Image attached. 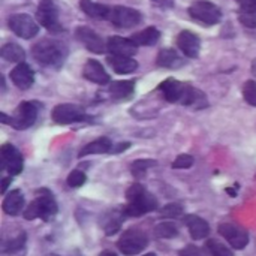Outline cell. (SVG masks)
I'll return each mask as SVG.
<instances>
[{
  "instance_id": "obj_1",
  "label": "cell",
  "mask_w": 256,
  "mask_h": 256,
  "mask_svg": "<svg viewBox=\"0 0 256 256\" xmlns=\"http://www.w3.org/2000/svg\"><path fill=\"white\" fill-rule=\"evenodd\" d=\"M159 90L162 92L164 98L171 102V104H182L186 106H196V108H204L207 106V99L206 94L192 87L190 84L182 82L174 78L165 80L160 86Z\"/></svg>"
},
{
  "instance_id": "obj_2",
  "label": "cell",
  "mask_w": 256,
  "mask_h": 256,
  "mask_svg": "<svg viewBox=\"0 0 256 256\" xmlns=\"http://www.w3.org/2000/svg\"><path fill=\"white\" fill-rule=\"evenodd\" d=\"M126 200L128 204L123 208L126 216L138 218L146 213L154 212L158 208V200L154 195H152L148 190H146L144 186L141 184H132L128 192H126Z\"/></svg>"
},
{
  "instance_id": "obj_3",
  "label": "cell",
  "mask_w": 256,
  "mask_h": 256,
  "mask_svg": "<svg viewBox=\"0 0 256 256\" xmlns=\"http://www.w3.org/2000/svg\"><path fill=\"white\" fill-rule=\"evenodd\" d=\"M56 214H57V202L54 200V195L48 189H39L36 192V198L24 210L26 220L42 219L48 222Z\"/></svg>"
},
{
  "instance_id": "obj_4",
  "label": "cell",
  "mask_w": 256,
  "mask_h": 256,
  "mask_svg": "<svg viewBox=\"0 0 256 256\" xmlns=\"http://www.w3.org/2000/svg\"><path fill=\"white\" fill-rule=\"evenodd\" d=\"M32 54L38 63L50 68H60L66 58V50L63 44L52 39H44L34 44Z\"/></svg>"
},
{
  "instance_id": "obj_5",
  "label": "cell",
  "mask_w": 256,
  "mask_h": 256,
  "mask_svg": "<svg viewBox=\"0 0 256 256\" xmlns=\"http://www.w3.org/2000/svg\"><path fill=\"white\" fill-rule=\"evenodd\" d=\"M0 117H2V123H6L16 130H24L34 124V122L38 118V106L34 102L26 100L18 105V108L15 110L12 117L4 116V112H2Z\"/></svg>"
},
{
  "instance_id": "obj_6",
  "label": "cell",
  "mask_w": 256,
  "mask_h": 256,
  "mask_svg": "<svg viewBox=\"0 0 256 256\" xmlns=\"http://www.w3.org/2000/svg\"><path fill=\"white\" fill-rule=\"evenodd\" d=\"M148 244V238L146 232L136 228H130L122 234V237L117 242V248L120 252L126 256H134L141 254Z\"/></svg>"
},
{
  "instance_id": "obj_7",
  "label": "cell",
  "mask_w": 256,
  "mask_h": 256,
  "mask_svg": "<svg viewBox=\"0 0 256 256\" xmlns=\"http://www.w3.org/2000/svg\"><path fill=\"white\" fill-rule=\"evenodd\" d=\"M189 14L194 20L201 21L202 24H207V26H214L222 18L220 9L214 3L207 2V0L194 2L189 8Z\"/></svg>"
},
{
  "instance_id": "obj_8",
  "label": "cell",
  "mask_w": 256,
  "mask_h": 256,
  "mask_svg": "<svg viewBox=\"0 0 256 256\" xmlns=\"http://www.w3.org/2000/svg\"><path fill=\"white\" fill-rule=\"evenodd\" d=\"M51 117H52V122L57 124H72V123L90 120L86 111L80 105H74V104H60L54 106Z\"/></svg>"
},
{
  "instance_id": "obj_9",
  "label": "cell",
  "mask_w": 256,
  "mask_h": 256,
  "mask_svg": "<svg viewBox=\"0 0 256 256\" xmlns=\"http://www.w3.org/2000/svg\"><path fill=\"white\" fill-rule=\"evenodd\" d=\"M36 18H38V22L42 27H45L48 32H52V33L63 32V27L58 21L57 6L54 4L52 0H40L38 10H36Z\"/></svg>"
},
{
  "instance_id": "obj_10",
  "label": "cell",
  "mask_w": 256,
  "mask_h": 256,
  "mask_svg": "<svg viewBox=\"0 0 256 256\" xmlns=\"http://www.w3.org/2000/svg\"><path fill=\"white\" fill-rule=\"evenodd\" d=\"M9 28L22 39H32L39 33L38 22L27 14H14L8 20Z\"/></svg>"
},
{
  "instance_id": "obj_11",
  "label": "cell",
  "mask_w": 256,
  "mask_h": 256,
  "mask_svg": "<svg viewBox=\"0 0 256 256\" xmlns=\"http://www.w3.org/2000/svg\"><path fill=\"white\" fill-rule=\"evenodd\" d=\"M108 20L111 21L112 26L118 28H132L141 22V14L134 8L114 6L111 8V14Z\"/></svg>"
},
{
  "instance_id": "obj_12",
  "label": "cell",
  "mask_w": 256,
  "mask_h": 256,
  "mask_svg": "<svg viewBox=\"0 0 256 256\" xmlns=\"http://www.w3.org/2000/svg\"><path fill=\"white\" fill-rule=\"evenodd\" d=\"M219 234L234 248V249H244L249 243V234L240 228L238 225H234V224H220L219 228H218Z\"/></svg>"
},
{
  "instance_id": "obj_13",
  "label": "cell",
  "mask_w": 256,
  "mask_h": 256,
  "mask_svg": "<svg viewBox=\"0 0 256 256\" xmlns=\"http://www.w3.org/2000/svg\"><path fill=\"white\" fill-rule=\"evenodd\" d=\"M2 166L10 176H20L22 171V156L12 144L2 146Z\"/></svg>"
},
{
  "instance_id": "obj_14",
  "label": "cell",
  "mask_w": 256,
  "mask_h": 256,
  "mask_svg": "<svg viewBox=\"0 0 256 256\" xmlns=\"http://www.w3.org/2000/svg\"><path fill=\"white\" fill-rule=\"evenodd\" d=\"M75 36L88 51H92L94 54H102L105 51V44H104L102 38L93 28L86 27V26L78 27L75 30Z\"/></svg>"
},
{
  "instance_id": "obj_15",
  "label": "cell",
  "mask_w": 256,
  "mask_h": 256,
  "mask_svg": "<svg viewBox=\"0 0 256 256\" xmlns=\"http://www.w3.org/2000/svg\"><path fill=\"white\" fill-rule=\"evenodd\" d=\"M177 46L180 51L189 57V58H196L200 56V48H201V40L200 38L190 32V30H183L177 36Z\"/></svg>"
},
{
  "instance_id": "obj_16",
  "label": "cell",
  "mask_w": 256,
  "mask_h": 256,
  "mask_svg": "<svg viewBox=\"0 0 256 256\" xmlns=\"http://www.w3.org/2000/svg\"><path fill=\"white\" fill-rule=\"evenodd\" d=\"M106 50L111 56L118 57H134L138 51V45L132 39H124L118 36H111L106 42Z\"/></svg>"
},
{
  "instance_id": "obj_17",
  "label": "cell",
  "mask_w": 256,
  "mask_h": 256,
  "mask_svg": "<svg viewBox=\"0 0 256 256\" xmlns=\"http://www.w3.org/2000/svg\"><path fill=\"white\" fill-rule=\"evenodd\" d=\"M82 75L86 80H88L90 82L99 84V86H105L111 81L110 75L106 74V70L104 69V66L98 62V60H87L82 69Z\"/></svg>"
},
{
  "instance_id": "obj_18",
  "label": "cell",
  "mask_w": 256,
  "mask_h": 256,
  "mask_svg": "<svg viewBox=\"0 0 256 256\" xmlns=\"http://www.w3.org/2000/svg\"><path fill=\"white\" fill-rule=\"evenodd\" d=\"M10 80L12 82L21 88V90H27L33 86L34 82V74L32 70V68L26 63H18L12 70H10Z\"/></svg>"
},
{
  "instance_id": "obj_19",
  "label": "cell",
  "mask_w": 256,
  "mask_h": 256,
  "mask_svg": "<svg viewBox=\"0 0 256 256\" xmlns=\"http://www.w3.org/2000/svg\"><path fill=\"white\" fill-rule=\"evenodd\" d=\"M184 225L188 226L190 237L194 240H202V238L208 237V234H210V225L207 224V220H204L200 216L188 214L184 218Z\"/></svg>"
},
{
  "instance_id": "obj_20",
  "label": "cell",
  "mask_w": 256,
  "mask_h": 256,
  "mask_svg": "<svg viewBox=\"0 0 256 256\" xmlns=\"http://www.w3.org/2000/svg\"><path fill=\"white\" fill-rule=\"evenodd\" d=\"M124 212L123 210H118V208H112L110 212H106L104 216H102V220H100V226L105 232V236H112L116 234L122 224H123V219H124Z\"/></svg>"
},
{
  "instance_id": "obj_21",
  "label": "cell",
  "mask_w": 256,
  "mask_h": 256,
  "mask_svg": "<svg viewBox=\"0 0 256 256\" xmlns=\"http://www.w3.org/2000/svg\"><path fill=\"white\" fill-rule=\"evenodd\" d=\"M240 6L238 18L243 26L256 28V0H236Z\"/></svg>"
},
{
  "instance_id": "obj_22",
  "label": "cell",
  "mask_w": 256,
  "mask_h": 256,
  "mask_svg": "<svg viewBox=\"0 0 256 256\" xmlns=\"http://www.w3.org/2000/svg\"><path fill=\"white\" fill-rule=\"evenodd\" d=\"M112 150V142L110 138L106 136H102V138H98L92 142H88L87 146H84L81 148V152L78 153L80 158H84V156H88V154H102V153H111Z\"/></svg>"
},
{
  "instance_id": "obj_23",
  "label": "cell",
  "mask_w": 256,
  "mask_h": 256,
  "mask_svg": "<svg viewBox=\"0 0 256 256\" xmlns=\"http://www.w3.org/2000/svg\"><path fill=\"white\" fill-rule=\"evenodd\" d=\"M24 207V196H22V192L15 189L12 192H9L3 201V212L9 216H16L21 213Z\"/></svg>"
},
{
  "instance_id": "obj_24",
  "label": "cell",
  "mask_w": 256,
  "mask_h": 256,
  "mask_svg": "<svg viewBox=\"0 0 256 256\" xmlns=\"http://www.w3.org/2000/svg\"><path fill=\"white\" fill-rule=\"evenodd\" d=\"M110 66L120 75L132 74L138 69V62L132 57H118V56H110L108 57Z\"/></svg>"
},
{
  "instance_id": "obj_25",
  "label": "cell",
  "mask_w": 256,
  "mask_h": 256,
  "mask_svg": "<svg viewBox=\"0 0 256 256\" xmlns=\"http://www.w3.org/2000/svg\"><path fill=\"white\" fill-rule=\"evenodd\" d=\"M135 90V81L134 80H128V81H114L110 84V94L112 99L117 100H123V99H129L134 94Z\"/></svg>"
},
{
  "instance_id": "obj_26",
  "label": "cell",
  "mask_w": 256,
  "mask_h": 256,
  "mask_svg": "<svg viewBox=\"0 0 256 256\" xmlns=\"http://www.w3.org/2000/svg\"><path fill=\"white\" fill-rule=\"evenodd\" d=\"M80 6L86 15L92 18H98V20H108L111 14V8L100 4V3H94L93 0H81Z\"/></svg>"
},
{
  "instance_id": "obj_27",
  "label": "cell",
  "mask_w": 256,
  "mask_h": 256,
  "mask_svg": "<svg viewBox=\"0 0 256 256\" xmlns=\"http://www.w3.org/2000/svg\"><path fill=\"white\" fill-rule=\"evenodd\" d=\"M156 63L160 68L174 69V68H180L184 63V60L177 54V51H174L171 48H165V50H160L159 51L158 58H156Z\"/></svg>"
},
{
  "instance_id": "obj_28",
  "label": "cell",
  "mask_w": 256,
  "mask_h": 256,
  "mask_svg": "<svg viewBox=\"0 0 256 256\" xmlns=\"http://www.w3.org/2000/svg\"><path fill=\"white\" fill-rule=\"evenodd\" d=\"M159 38H160V32L156 27H147L142 32L134 34L132 36V40L136 45H146V46H148V45H154L159 40Z\"/></svg>"
},
{
  "instance_id": "obj_29",
  "label": "cell",
  "mask_w": 256,
  "mask_h": 256,
  "mask_svg": "<svg viewBox=\"0 0 256 256\" xmlns=\"http://www.w3.org/2000/svg\"><path fill=\"white\" fill-rule=\"evenodd\" d=\"M0 54H2V58L8 62H14V63H22L26 57L24 50L16 44H4L0 50Z\"/></svg>"
},
{
  "instance_id": "obj_30",
  "label": "cell",
  "mask_w": 256,
  "mask_h": 256,
  "mask_svg": "<svg viewBox=\"0 0 256 256\" xmlns=\"http://www.w3.org/2000/svg\"><path fill=\"white\" fill-rule=\"evenodd\" d=\"M154 236L158 238H174L178 236V228L174 222H160L154 226Z\"/></svg>"
},
{
  "instance_id": "obj_31",
  "label": "cell",
  "mask_w": 256,
  "mask_h": 256,
  "mask_svg": "<svg viewBox=\"0 0 256 256\" xmlns=\"http://www.w3.org/2000/svg\"><path fill=\"white\" fill-rule=\"evenodd\" d=\"M156 165V160H152V159H140V160H135L130 166V171L134 174V177L136 178H141L146 176V171L152 166Z\"/></svg>"
},
{
  "instance_id": "obj_32",
  "label": "cell",
  "mask_w": 256,
  "mask_h": 256,
  "mask_svg": "<svg viewBox=\"0 0 256 256\" xmlns=\"http://www.w3.org/2000/svg\"><path fill=\"white\" fill-rule=\"evenodd\" d=\"M206 246H207V249H208V252L212 254V256H234L231 249H228L225 244H222L220 242H218V240H214V238L207 240Z\"/></svg>"
},
{
  "instance_id": "obj_33",
  "label": "cell",
  "mask_w": 256,
  "mask_h": 256,
  "mask_svg": "<svg viewBox=\"0 0 256 256\" xmlns=\"http://www.w3.org/2000/svg\"><path fill=\"white\" fill-rule=\"evenodd\" d=\"M159 213L165 219H176V218L183 214V207L180 204H174L172 202V204H166L165 207H162Z\"/></svg>"
},
{
  "instance_id": "obj_34",
  "label": "cell",
  "mask_w": 256,
  "mask_h": 256,
  "mask_svg": "<svg viewBox=\"0 0 256 256\" xmlns=\"http://www.w3.org/2000/svg\"><path fill=\"white\" fill-rule=\"evenodd\" d=\"M86 182H87V177H86V174H84L82 171H80V170L70 171V174L68 176V180H66V183H68L69 188H81Z\"/></svg>"
},
{
  "instance_id": "obj_35",
  "label": "cell",
  "mask_w": 256,
  "mask_h": 256,
  "mask_svg": "<svg viewBox=\"0 0 256 256\" xmlns=\"http://www.w3.org/2000/svg\"><path fill=\"white\" fill-rule=\"evenodd\" d=\"M243 96H244V100L252 105V106H256V82L249 80L246 81V84L243 86Z\"/></svg>"
},
{
  "instance_id": "obj_36",
  "label": "cell",
  "mask_w": 256,
  "mask_h": 256,
  "mask_svg": "<svg viewBox=\"0 0 256 256\" xmlns=\"http://www.w3.org/2000/svg\"><path fill=\"white\" fill-rule=\"evenodd\" d=\"M24 244H26V234L21 232L18 237H15L14 240H10V242L6 244L4 252H6V254H15V252H18L20 249H22Z\"/></svg>"
},
{
  "instance_id": "obj_37",
  "label": "cell",
  "mask_w": 256,
  "mask_h": 256,
  "mask_svg": "<svg viewBox=\"0 0 256 256\" xmlns=\"http://www.w3.org/2000/svg\"><path fill=\"white\" fill-rule=\"evenodd\" d=\"M194 162H195V159L190 154H180L172 162V168H176V170H186V168H190L194 165Z\"/></svg>"
},
{
  "instance_id": "obj_38",
  "label": "cell",
  "mask_w": 256,
  "mask_h": 256,
  "mask_svg": "<svg viewBox=\"0 0 256 256\" xmlns=\"http://www.w3.org/2000/svg\"><path fill=\"white\" fill-rule=\"evenodd\" d=\"M178 256H207V255L204 254V250H202V249H200V248H196V246L190 244V246H186L184 249H182V252L178 254Z\"/></svg>"
},
{
  "instance_id": "obj_39",
  "label": "cell",
  "mask_w": 256,
  "mask_h": 256,
  "mask_svg": "<svg viewBox=\"0 0 256 256\" xmlns=\"http://www.w3.org/2000/svg\"><path fill=\"white\" fill-rule=\"evenodd\" d=\"M156 6L164 8V9H171L174 8V0H152Z\"/></svg>"
},
{
  "instance_id": "obj_40",
  "label": "cell",
  "mask_w": 256,
  "mask_h": 256,
  "mask_svg": "<svg viewBox=\"0 0 256 256\" xmlns=\"http://www.w3.org/2000/svg\"><path fill=\"white\" fill-rule=\"evenodd\" d=\"M130 144L129 142H123V144H118L114 150H111V153H120V152H123V150H126L128 147H129Z\"/></svg>"
},
{
  "instance_id": "obj_41",
  "label": "cell",
  "mask_w": 256,
  "mask_h": 256,
  "mask_svg": "<svg viewBox=\"0 0 256 256\" xmlns=\"http://www.w3.org/2000/svg\"><path fill=\"white\" fill-rule=\"evenodd\" d=\"M9 183H10V178H3V180H2V194H4V192H6V189H8Z\"/></svg>"
},
{
  "instance_id": "obj_42",
  "label": "cell",
  "mask_w": 256,
  "mask_h": 256,
  "mask_svg": "<svg viewBox=\"0 0 256 256\" xmlns=\"http://www.w3.org/2000/svg\"><path fill=\"white\" fill-rule=\"evenodd\" d=\"M99 256H117L116 254H112V252H108V250H105V252H102Z\"/></svg>"
},
{
  "instance_id": "obj_43",
  "label": "cell",
  "mask_w": 256,
  "mask_h": 256,
  "mask_svg": "<svg viewBox=\"0 0 256 256\" xmlns=\"http://www.w3.org/2000/svg\"><path fill=\"white\" fill-rule=\"evenodd\" d=\"M142 256H158L156 254H146V255H142Z\"/></svg>"
}]
</instances>
